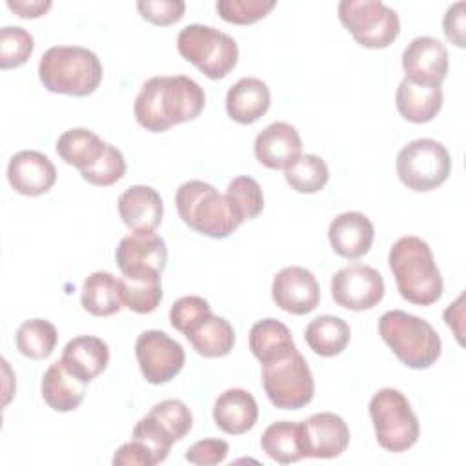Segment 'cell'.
I'll use <instances>...</instances> for the list:
<instances>
[{"label": "cell", "instance_id": "28", "mask_svg": "<svg viewBox=\"0 0 466 466\" xmlns=\"http://www.w3.org/2000/svg\"><path fill=\"white\" fill-rule=\"evenodd\" d=\"M106 146L107 142H104L95 131L73 127L58 137L56 153L66 164L84 171L102 157Z\"/></svg>", "mask_w": 466, "mask_h": 466}, {"label": "cell", "instance_id": "14", "mask_svg": "<svg viewBox=\"0 0 466 466\" xmlns=\"http://www.w3.org/2000/svg\"><path fill=\"white\" fill-rule=\"evenodd\" d=\"M300 442L304 457L333 459L346 451L350 444V428L337 413H313L300 422Z\"/></svg>", "mask_w": 466, "mask_h": 466}, {"label": "cell", "instance_id": "41", "mask_svg": "<svg viewBox=\"0 0 466 466\" xmlns=\"http://www.w3.org/2000/svg\"><path fill=\"white\" fill-rule=\"evenodd\" d=\"M208 313H211V306L208 304L206 299L197 295H187L173 302L169 309V320H171V326L184 335L193 324H197Z\"/></svg>", "mask_w": 466, "mask_h": 466}, {"label": "cell", "instance_id": "3", "mask_svg": "<svg viewBox=\"0 0 466 466\" xmlns=\"http://www.w3.org/2000/svg\"><path fill=\"white\" fill-rule=\"evenodd\" d=\"M102 73L98 56L82 46H53L38 62L42 86L58 95H91L100 86Z\"/></svg>", "mask_w": 466, "mask_h": 466}, {"label": "cell", "instance_id": "4", "mask_svg": "<svg viewBox=\"0 0 466 466\" xmlns=\"http://www.w3.org/2000/svg\"><path fill=\"white\" fill-rule=\"evenodd\" d=\"M379 335L411 370H426L441 357L442 342L433 326L411 313L391 309L379 319Z\"/></svg>", "mask_w": 466, "mask_h": 466}, {"label": "cell", "instance_id": "12", "mask_svg": "<svg viewBox=\"0 0 466 466\" xmlns=\"http://www.w3.org/2000/svg\"><path fill=\"white\" fill-rule=\"evenodd\" d=\"M331 297L335 304L351 311L375 308L384 297L382 275L366 264H351L331 277Z\"/></svg>", "mask_w": 466, "mask_h": 466}, {"label": "cell", "instance_id": "6", "mask_svg": "<svg viewBox=\"0 0 466 466\" xmlns=\"http://www.w3.org/2000/svg\"><path fill=\"white\" fill-rule=\"evenodd\" d=\"M177 49L184 60L193 64L211 80L224 78L238 62V46L233 36L213 25H186L177 36Z\"/></svg>", "mask_w": 466, "mask_h": 466}, {"label": "cell", "instance_id": "33", "mask_svg": "<svg viewBox=\"0 0 466 466\" xmlns=\"http://www.w3.org/2000/svg\"><path fill=\"white\" fill-rule=\"evenodd\" d=\"M122 304L138 313L146 315L158 308L162 302V284L160 277H127L118 279Z\"/></svg>", "mask_w": 466, "mask_h": 466}, {"label": "cell", "instance_id": "10", "mask_svg": "<svg viewBox=\"0 0 466 466\" xmlns=\"http://www.w3.org/2000/svg\"><path fill=\"white\" fill-rule=\"evenodd\" d=\"M339 20L351 33L357 44L368 49L391 46L400 33L399 15L377 0H342Z\"/></svg>", "mask_w": 466, "mask_h": 466}, {"label": "cell", "instance_id": "21", "mask_svg": "<svg viewBox=\"0 0 466 466\" xmlns=\"http://www.w3.org/2000/svg\"><path fill=\"white\" fill-rule=\"evenodd\" d=\"M118 215L131 231H155L164 217V204L157 189L131 186L118 197Z\"/></svg>", "mask_w": 466, "mask_h": 466}, {"label": "cell", "instance_id": "1", "mask_svg": "<svg viewBox=\"0 0 466 466\" xmlns=\"http://www.w3.org/2000/svg\"><path fill=\"white\" fill-rule=\"evenodd\" d=\"M204 106L206 93L198 82L186 75H164L142 84L133 113L144 129L162 133L171 126L195 120Z\"/></svg>", "mask_w": 466, "mask_h": 466}, {"label": "cell", "instance_id": "20", "mask_svg": "<svg viewBox=\"0 0 466 466\" xmlns=\"http://www.w3.org/2000/svg\"><path fill=\"white\" fill-rule=\"evenodd\" d=\"M60 360L71 375L89 384L107 368L109 346L100 337L78 335L64 346Z\"/></svg>", "mask_w": 466, "mask_h": 466}, {"label": "cell", "instance_id": "47", "mask_svg": "<svg viewBox=\"0 0 466 466\" xmlns=\"http://www.w3.org/2000/svg\"><path fill=\"white\" fill-rule=\"evenodd\" d=\"M462 302H464V295H459V299L453 304H450L444 311V320H446L448 328L453 329L459 344H462V319H464Z\"/></svg>", "mask_w": 466, "mask_h": 466}, {"label": "cell", "instance_id": "16", "mask_svg": "<svg viewBox=\"0 0 466 466\" xmlns=\"http://www.w3.org/2000/svg\"><path fill=\"white\" fill-rule=\"evenodd\" d=\"M273 302L286 313L306 315L320 302V288L315 275L302 266H288L273 277Z\"/></svg>", "mask_w": 466, "mask_h": 466}, {"label": "cell", "instance_id": "18", "mask_svg": "<svg viewBox=\"0 0 466 466\" xmlns=\"http://www.w3.org/2000/svg\"><path fill=\"white\" fill-rule=\"evenodd\" d=\"M257 160L268 169H286L302 155L299 131L288 122H271L255 138Z\"/></svg>", "mask_w": 466, "mask_h": 466}, {"label": "cell", "instance_id": "9", "mask_svg": "<svg viewBox=\"0 0 466 466\" xmlns=\"http://www.w3.org/2000/svg\"><path fill=\"white\" fill-rule=\"evenodd\" d=\"M395 167L400 182L408 189L426 193L446 182L451 171V158L441 142L417 138L399 151Z\"/></svg>", "mask_w": 466, "mask_h": 466}, {"label": "cell", "instance_id": "38", "mask_svg": "<svg viewBox=\"0 0 466 466\" xmlns=\"http://www.w3.org/2000/svg\"><path fill=\"white\" fill-rule=\"evenodd\" d=\"M275 5V0H218L215 9L222 20L237 25H248L264 18Z\"/></svg>", "mask_w": 466, "mask_h": 466}, {"label": "cell", "instance_id": "15", "mask_svg": "<svg viewBox=\"0 0 466 466\" xmlns=\"http://www.w3.org/2000/svg\"><path fill=\"white\" fill-rule=\"evenodd\" d=\"M446 46L433 36H417L402 51V69L406 80L420 86L441 87L448 75Z\"/></svg>", "mask_w": 466, "mask_h": 466}, {"label": "cell", "instance_id": "43", "mask_svg": "<svg viewBox=\"0 0 466 466\" xmlns=\"http://www.w3.org/2000/svg\"><path fill=\"white\" fill-rule=\"evenodd\" d=\"M229 446L222 439H202L191 444L186 451V461L198 466H213L224 462Z\"/></svg>", "mask_w": 466, "mask_h": 466}, {"label": "cell", "instance_id": "30", "mask_svg": "<svg viewBox=\"0 0 466 466\" xmlns=\"http://www.w3.org/2000/svg\"><path fill=\"white\" fill-rule=\"evenodd\" d=\"M80 300L84 309L95 317L115 315L122 308L118 279L109 271L91 273L84 279Z\"/></svg>", "mask_w": 466, "mask_h": 466}, {"label": "cell", "instance_id": "13", "mask_svg": "<svg viewBox=\"0 0 466 466\" xmlns=\"http://www.w3.org/2000/svg\"><path fill=\"white\" fill-rule=\"evenodd\" d=\"M115 258L122 275L160 277L167 264L166 240L155 231H133L118 242Z\"/></svg>", "mask_w": 466, "mask_h": 466}, {"label": "cell", "instance_id": "22", "mask_svg": "<svg viewBox=\"0 0 466 466\" xmlns=\"http://www.w3.org/2000/svg\"><path fill=\"white\" fill-rule=\"evenodd\" d=\"M257 419L258 406L248 390L229 388L215 400L213 420L224 433L242 435L257 424Z\"/></svg>", "mask_w": 466, "mask_h": 466}, {"label": "cell", "instance_id": "29", "mask_svg": "<svg viewBox=\"0 0 466 466\" xmlns=\"http://www.w3.org/2000/svg\"><path fill=\"white\" fill-rule=\"evenodd\" d=\"M350 337L351 329L348 322L335 315H320L304 329L306 344L320 357H335L342 353L350 342Z\"/></svg>", "mask_w": 466, "mask_h": 466}, {"label": "cell", "instance_id": "24", "mask_svg": "<svg viewBox=\"0 0 466 466\" xmlns=\"http://www.w3.org/2000/svg\"><path fill=\"white\" fill-rule=\"evenodd\" d=\"M40 391L44 402L60 413L76 410L86 397V382L71 375L62 360L53 362L40 382Z\"/></svg>", "mask_w": 466, "mask_h": 466}, {"label": "cell", "instance_id": "46", "mask_svg": "<svg viewBox=\"0 0 466 466\" xmlns=\"http://www.w3.org/2000/svg\"><path fill=\"white\" fill-rule=\"evenodd\" d=\"M49 0H7V7L20 18H38L51 9Z\"/></svg>", "mask_w": 466, "mask_h": 466}, {"label": "cell", "instance_id": "25", "mask_svg": "<svg viewBox=\"0 0 466 466\" xmlns=\"http://www.w3.org/2000/svg\"><path fill=\"white\" fill-rule=\"evenodd\" d=\"M184 337L193 350L208 359L226 357L235 346V329L224 317L208 313L197 324H193Z\"/></svg>", "mask_w": 466, "mask_h": 466}, {"label": "cell", "instance_id": "5", "mask_svg": "<svg viewBox=\"0 0 466 466\" xmlns=\"http://www.w3.org/2000/svg\"><path fill=\"white\" fill-rule=\"evenodd\" d=\"M175 204L182 222L209 238H226L242 224L226 195L202 180L184 182L177 189Z\"/></svg>", "mask_w": 466, "mask_h": 466}, {"label": "cell", "instance_id": "40", "mask_svg": "<svg viewBox=\"0 0 466 466\" xmlns=\"http://www.w3.org/2000/svg\"><path fill=\"white\" fill-rule=\"evenodd\" d=\"M133 439L142 442L149 453L153 455V461L155 464H160L167 459L169 455V450L173 446V441L160 430V426L149 417H142L135 428H133Z\"/></svg>", "mask_w": 466, "mask_h": 466}, {"label": "cell", "instance_id": "39", "mask_svg": "<svg viewBox=\"0 0 466 466\" xmlns=\"http://www.w3.org/2000/svg\"><path fill=\"white\" fill-rule=\"evenodd\" d=\"M126 173V160L124 155L118 147L107 144L102 157L87 169L80 171L82 178L93 186H111L115 182H118Z\"/></svg>", "mask_w": 466, "mask_h": 466}, {"label": "cell", "instance_id": "19", "mask_svg": "<svg viewBox=\"0 0 466 466\" xmlns=\"http://www.w3.org/2000/svg\"><path fill=\"white\" fill-rule=\"evenodd\" d=\"M373 224L360 211L340 213L328 228V238L333 251L344 258H359L366 255L373 244Z\"/></svg>", "mask_w": 466, "mask_h": 466}, {"label": "cell", "instance_id": "7", "mask_svg": "<svg viewBox=\"0 0 466 466\" xmlns=\"http://www.w3.org/2000/svg\"><path fill=\"white\" fill-rule=\"evenodd\" d=\"M370 417L377 442L388 451H406L419 441V419L406 395L395 388H382L371 397Z\"/></svg>", "mask_w": 466, "mask_h": 466}, {"label": "cell", "instance_id": "36", "mask_svg": "<svg viewBox=\"0 0 466 466\" xmlns=\"http://www.w3.org/2000/svg\"><path fill=\"white\" fill-rule=\"evenodd\" d=\"M147 415L173 442L184 439L193 426V415L189 408L178 399H166L157 402Z\"/></svg>", "mask_w": 466, "mask_h": 466}, {"label": "cell", "instance_id": "34", "mask_svg": "<svg viewBox=\"0 0 466 466\" xmlns=\"http://www.w3.org/2000/svg\"><path fill=\"white\" fill-rule=\"evenodd\" d=\"M284 177L291 189L311 195L324 189L329 180V169L320 157L306 153L284 169Z\"/></svg>", "mask_w": 466, "mask_h": 466}, {"label": "cell", "instance_id": "11", "mask_svg": "<svg viewBox=\"0 0 466 466\" xmlns=\"http://www.w3.org/2000/svg\"><path fill=\"white\" fill-rule=\"evenodd\" d=\"M135 355L140 373L149 384H166L175 379L186 362L180 342L160 329H147L137 337Z\"/></svg>", "mask_w": 466, "mask_h": 466}, {"label": "cell", "instance_id": "17", "mask_svg": "<svg viewBox=\"0 0 466 466\" xmlns=\"http://www.w3.org/2000/svg\"><path fill=\"white\" fill-rule=\"evenodd\" d=\"M7 180L11 187L25 197L47 193L56 182V169L49 157L35 149H22L9 158Z\"/></svg>", "mask_w": 466, "mask_h": 466}, {"label": "cell", "instance_id": "8", "mask_svg": "<svg viewBox=\"0 0 466 466\" xmlns=\"http://www.w3.org/2000/svg\"><path fill=\"white\" fill-rule=\"evenodd\" d=\"M260 377L269 402L280 410H300L313 399V373L297 348L282 359L262 364Z\"/></svg>", "mask_w": 466, "mask_h": 466}, {"label": "cell", "instance_id": "27", "mask_svg": "<svg viewBox=\"0 0 466 466\" xmlns=\"http://www.w3.org/2000/svg\"><path fill=\"white\" fill-rule=\"evenodd\" d=\"M295 348L289 328L277 319L257 320L249 329V350L260 364L282 359Z\"/></svg>", "mask_w": 466, "mask_h": 466}, {"label": "cell", "instance_id": "23", "mask_svg": "<svg viewBox=\"0 0 466 466\" xmlns=\"http://www.w3.org/2000/svg\"><path fill=\"white\" fill-rule=\"evenodd\" d=\"M271 104V93L266 82L255 76H244L226 93V111L238 124H253L264 116Z\"/></svg>", "mask_w": 466, "mask_h": 466}, {"label": "cell", "instance_id": "45", "mask_svg": "<svg viewBox=\"0 0 466 466\" xmlns=\"http://www.w3.org/2000/svg\"><path fill=\"white\" fill-rule=\"evenodd\" d=\"M113 464L115 466H129V464L131 466H155V461H153V455L149 453V450L142 442L131 439V442L122 444L115 451Z\"/></svg>", "mask_w": 466, "mask_h": 466}, {"label": "cell", "instance_id": "2", "mask_svg": "<svg viewBox=\"0 0 466 466\" xmlns=\"http://www.w3.org/2000/svg\"><path fill=\"white\" fill-rule=\"evenodd\" d=\"M388 264L404 300L431 306L441 299L444 282L426 240L415 235L400 237L390 249Z\"/></svg>", "mask_w": 466, "mask_h": 466}, {"label": "cell", "instance_id": "37", "mask_svg": "<svg viewBox=\"0 0 466 466\" xmlns=\"http://www.w3.org/2000/svg\"><path fill=\"white\" fill-rule=\"evenodd\" d=\"M35 49V40L29 31L18 25L0 29V67L13 69L27 62Z\"/></svg>", "mask_w": 466, "mask_h": 466}, {"label": "cell", "instance_id": "42", "mask_svg": "<svg viewBox=\"0 0 466 466\" xmlns=\"http://www.w3.org/2000/svg\"><path fill=\"white\" fill-rule=\"evenodd\" d=\"M137 9L147 22L155 25H169L184 16L186 4L182 0H140Z\"/></svg>", "mask_w": 466, "mask_h": 466}, {"label": "cell", "instance_id": "32", "mask_svg": "<svg viewBox=\"0 0 466 466\" xmlns=\"http://www.w3.org/2000/svg\"><path fill=\"white\" fill-rule=\"evenodd\" d=\"M16 350L33 360L47 359L58 342L56 328L44 319H29L24 320L15 335Z\"/></svg>", "mask_w": 466, "mask_h": 466}, {"label": "cell", "instance_id": "44", "mask_svg": "<svg viewBox=\"0 0 466 466\" xmlns=\"http://www.w3.org/2000/svg\"><path fill=\"white\" fill-rule=\"evenodd\" d=\"M464 7L466 4L462 0L455 2L446 9L442 18L444 36L457 47H464Z\"/></svg>", "mask_w": 466, "mask_h": 466}, {"label": "cell", "instance_id": "35", "mask_svg": "<svg viewBox=\"0 0 466 466\" xmlns=\"http://www.w3.org/2000/svg\"><path fill=\"white\" fill-rule=\"evenodd\" d=\"M226 198L240 222L257 218L264 209L262 187L251 177H235L228 184Z\"/></svg>", "mask_w": 466, "mask_h": 466}, {"label": "cell", "instance_id": "26", "mask_svg": "<svg viewBox=\"0 0 466 466\" xmlns=\"http://www.w3.org/2000/svg\"><path fill=\"white\" fill-rule=\"evenodd\" d=\"M395 106L400 116L413 124L433 120L442 107V89L400 80L395 95Z\"/></svg>", "mask_w": 466, "mask_h": 466}, {"label": "cell", "instance_id": "31", "mask_svg": "<svg viewBox=\"0 0 466 466\" xmlns=\"http://www.w3.org/2000/svg\"><path fill=\"white\" fill-rule=\"evenodd\" d=\"M262 451L279 464H291L304 459L300 442V422L279 420L269 424L260 437Z\"/></svg>", "mask_w": 466, "mask_h": 466}]
</instances>
